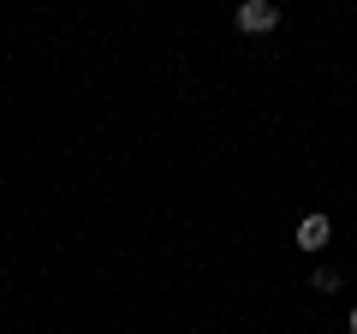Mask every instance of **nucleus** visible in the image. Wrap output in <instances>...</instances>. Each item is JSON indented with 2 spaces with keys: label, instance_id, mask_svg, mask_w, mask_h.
Returning <instances> with one entry per match:
<instances>
[{
  "label": "nucleus",
  "instance_id": "nucleus-1",
  "mask_svg": "<svg viewBox=\"0 0 357 334\" xmlns=\"http://www.w3.org/2000/svg\"><path fill=\"white\" fill-rule=\"evenodd\" d=\"M280 24V6L274 0H244L238 6V30H250V36H262V30Z\"/></svg>",
  "mask_w": 357,
  "mask_h": 334
},
{
  "label": "nucleus",
  "instance_id": "nucleus-2",
  "mask_svg": "<svg viewBox=\"0 0 357 334\" xmlns=\"http://www.w3.org/2000/svg\"><path fill=\"white\" fill-rule=\"evenodd\" d=\"M328 233H333L328 215H304V221H298V251H321V245H328Z\"/></svg>",
  "mask_w": 357,
  "mask_h": 334
},
{
  "label": "nucleus",
  "instance_id": "nucleus-3",
  "mask_svg": "<svg viewBox=\"0 0 357 334\" xmlns=\"http://www.w3.org/2000/svg\"><path fill=\"white\" fill-rule=\"evenodd\" d=\"M310 286H316V293H340V269H316Z\"/></svg>",
  "mask_w": 357,
  "mask_h": 334
},
{
  "label": "nucleus",
  "instance_id": "nucleus-4",
  "mask_svg": "<svg viewBox=\"0 0 357 334\" xmlns=\"http://www.w3.org/2000/svg\"><path fill=\"white\" fill-rule=\"evenodd\" d=\"M351 334H357V310H351Z\"/></svg>",
  "mask_w": 357,
  "mask_h": 334
}]
</instances>
